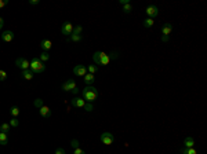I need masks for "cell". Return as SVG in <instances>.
Listing matches in <instances>:
<instances>
[{"mask_svg":"<svg viewBox=\"0 0 207 154\" xmlns=\"http://www.w3.org/2000/svg\"><path fill=\"white\" fill-rule=\"evenodd\" d=\"M70 103H72V106H73V107H84L86 101L83 99V98H79V96H76V98H73V99L70 101Z\"/></svg>","mask_w":207,"mask_h":154,"instance_id":"30bf717a","label":"cell"},{"mask_svg":"<svg viewBox=\"0 0 207 154\" xmlns=\"http://www.w3.org/2000/svg\"><path fill=\"white\" fill-rule=\"evenodd\" d=\"M98 95H100V94H98V90H97L95 87H93V85H87L84 90L82 91V96H83V99L87 101L89 103L97 101Z\"/></svg>","mask_w":207,"mask_h":154,"instance_id":"6da1fadb","label":"cell"},{"mask_svg":"<svg viewBox=\"0 0 207 154\" xmlns=\"http://www.w3.org/2000/svg\"><path fill=\"white\" fill-rule=\"evenodd\" d=\"M39 113H40V116L44 117V118H48V117L51 116V110H50V107L46 106V105H43V106L39 109Z\"/></svg>","mask_w":207,"mask_h":154,"instance_id":"8fae6325","label":"cell"},{"mask_svg":"<svg viewBox=\"0 0 207 154\" xmlns=\"http://www.w3.org/2000/svg\"><path fill=\"white\" fill-rule=\"evenodd\" d=\"M15 65L18 69L21 70H28L29 69V65H31V61H28L26 58H18L15 61Z\"/></svg>","mask_w":207,"mask_h":154,"instance_id":"277c9868","label":"cell"},{"mask_svg":"<svg viewBox=\"0 0 207 154\" xmlns=\"http://www.w3.org/2000/svg\"><path fill=\"white\" fill-rule=\"evenodd\" d=\"M22 77H24V79L25 80H32L33 79V73L32 72H31V70L28 69V70H22Z\"/></svg>","mask_w":207,"mask_h":154,"instance_id":"ac0fdd59","label":"cell"},{"mask_svg":"<svg viewBox=\"0 0 207 154\" xmlns=\"http://www.w3.org/2000/svg\"><path fill=\"white\" fill-rule=\"evenodd\" d=\"M69 40H70V41L77 43V41L82 40V36H80V35H73V33H72V35H70V37H69Z\"/></svg>","mask_w":207,"mask_h":154,"instance_id":"cb8c5ba5","label":"cell"},{"mask_svg":"<svg viewBox=\"0 0 207 154\" xmlns=\"http://www.w3.org/2000/svg\"><path fill=\"white\" fill-rule=\"evenodd\" d=\"M181 153L182 154H197V151H196L195 147H191V149H182L181 150Z\"/></svg>","mask_w":207,"mask_h":154,"instance_id":"44dd1931","label":"cell"},{"mask_svg":"<svg viewBox=\"0 0 207 154\" xmlns=\"http://www.w3.org/2000/svg\"><path fill=\"white\" fill-rule=\"evenodd\" d=\"M83 80H84V83H86L87 85H91L93 83H94L95 77H94V75H91V73H87V75L83 77Z\"/></svg>","mask_w":207,"mask_h":154,"instance_id":"2e32d148","label":"cell"},{"mask_svg":"<svg viewBox=\"0 0 207 154\" xmlns=\"http://www.w3.org/2000/svg\"><path fill=\"white\" fill-rule=\"evenodd\" d=\"M82 30H83V28L82 26H75L73 28V35H80Z\"/></svg>","mask_w":207,"mask_h":154,"instance_id":"d6a6232c","label":"cell"},{"mask_svg":"<svg viewBox=\"0 0 207 154\" xmlns=\"http://www.w3.org/2000/svg\"><path fill=\"white\" fill-rule=\"evenodd\" d=\"M73 25L70 22H64V25L61 26V33L65 35V36H70L73 33Z\"/></svg>","mask_w":207,"mask_h":154,"instance_id":"5b68a950","label":"cell"},{"mask_svg":"<svg viewBox=\"0 0 207 154\" xmlns=\"http://www.w3.org/2000/svg\"><path fill=\"white\" fill-rule=\"evenodd\" d=\"M83 109H84L86 112H93V109H94V107H93V105H91V103H86Z\"/></svg>","mask_w":207,"mask_h":154,"instance_id":"1f68e13d","label":"cell"},{"mask_svg":"<svg viewBox=\"0 0 207 154\" xmlns=\"http://www.w3.org/2000/svg\"><path fill=\"white\" fill-rule=\"evenodd\" d=\"M70 146L73 147V149H79V146H80V142L77 140V139H72L70 140Z\"/></svg>","mask_w":207,"mask_h":154,"instance_id":"83f0119b","label":"cell"},{"mask_svg":"<svg viewBox=\"0 0 207 154\" xmlns=\"http://www.w3.org/2000/svg\"><path fill=\"white\" fill-rule=\"evenodd\" d=\"M29 70L32 72L33 75H35V73H36V75H40V73H43V72L46 70V66H44L43 62L39 61V58H33L32 61H31V65H29Z\"/></svg>","mask_w":207,"mask_h":154,"instance_id":"7a4b0ae2","label":"cell"},{"mask_svg":"<svg viewBox=\"0 0 207 154\" xmlns=\"http://www.w3.org/2000/svg\"><path fill=\"white\" fill-rule=\"evenodd\" d=\"M119 3H120V4H128V3H130V1H128V0H119Z\"/></svg>","mask_w":207,"mask_h":154,"instance_id":"74e56055","label":"cell"},{"mask_svg":"<svg viewBox=\"0 0 207 154\" xmlns=\"http://www.w3.org/2000/svg\"><path fill=\"white\" fill-rule=\"evenodd\" d=\"M29 4L31 6H37L39 4V0H29Z\"/></svg>","mask_w":207,"mask_h":154,"instance_id":"d590c367","label":"cell"},{"mask_svg":"<svg viewBox=\"0 0 207 154\" xmlns=\"http://www.w3.org/2000/svg\"><path fill=\"white\" fill-rule=\"evenodd\" d=\"M87 70H89V73H91V75H94L97 72V66L95 65H89V68H87Z\"/></svg>","mask_w":207,"mask_h":154,"instance_id":"f546056e","label":"cell"},{"mask_svg":"<svg viewBox=\"0 0 207 154\" xmlns=\"http://www.w3.org/2000/svg\"><path fill=\"white\" fill-rule=\"evenodd\" d=\"M77 88V84H76V81H75L73 79H69V80H66L64 84H62V90L64 91H66V92H72L73 90H76Z\"/></svg>","mask_w":207,"mask_h":154,"instance_id":"3957f363","label":"cell"},{"mask_svg":"<svg viewBox=\"0 0 207 154\" xmlns=\"http://www.w3.org/2000/svg\"><path fill=\"white\" fill-rule=\"evenodd\" d=\"M33 105H35V107H37V109H40V107L44 105L43 103V99H36V101L33 102Z\"/></svg>","mask_w":207,"mask_h":154,"instance_id":"f1b7e54d","label":"cell"},{"mask_svg":"<svg viewBox=\"0 0 207 154\" xmlns=\"http://www.w3.org/2000/svg\"><path fill=\"white\" fill-rule=\"evenodd\" d=\"M111 62V57L108 55V54L102 52L101 51V58H100V65H108Z\"/></svg>","mask_w":207,"mask_h":154,"instance_id":"5bb4252c","label":"cell"},{"mask_svg":"<svg viewBox=\"0 0 207 154\" xmlns=\"http://www.w3.org/2000/svg\"><path fill=\"white\" fill-rule=\"evenodd\" d=\"M3 25H4V21H3V18H1V17H0V29H1V28H3Z\"/></svg>","mask_w":207,"mask_h":154,"instance_id":"ab89813d","label":"cell"},{"mask_svg":"<svg viewBox=\"0 0 207 154\" xmlns=\"http://www.w3.org/2000/svg\"><path fill=\"white\" fill-rule=\"evenodd\" d=\"M7 3H8L7 0H0V8H3V7H4Z\"/></svg>","mask_w":207,"mask_h":154,"instance_id":"8d00e7d4","label":"cell"},{"mask_svg":"<svg viewBox=\"0 0 207 154\" xmlns=\"http://www.w3.org/2000/svg\"><path fill=\"white\" fill-rule=\"evenodd\" d=\"M10 113H11V116H14V117H17L18 114H20V109L17 106H14V107H11L10 109Z\"/></svg>","mask_w":207,"mask_h":154,"instance_id":"4316f807","label":"cell"},{"mask_svg":"<svg viewBox=\"0 0 207 154\" xmlns=\"http://www.w3.org/2000/svg\"><path fill=\"white\" fill-rule=\"evenodd\" d=\"M8 124H10V127L17 128L18 125H20V121H18V118H17V117H14V118H13V120H11V121L8 122Z\"/></svg>","mask_w":207,"mask_h":154,"instance_id":"d4e9b609","label":"cell"},{"mask_svg":"<svg viewBox=\"0 0 207 154\" xmlns=\"http://www.w3.org/2000/svg\"><path fill=\"white\" fill-rule=\"evenodd\" d=\"M155 23V19L153 18H146L145 21H144V28H152Z\"/></svg>","mask_w":207,"mask_h":154,"instance_id":"ffe728a7","label":"cell"},{"mask_svg":"<svg viewBox=\"0 0 207 154\" xmlns=\"http://www.w3.org/2000/svg\"><path fill=\"white\" fill-rule=\"evenodd\" d=\"M40 47H42L43 51H48L50 48L53 47V43H51V40L46 39V40H42V43H40Z\"/></svg>","mask_w":207,"mask_h":154,"instance_id":"4fadbf2b","label":"cell"},{"mask_svg":"<svg viewBox=\"0 0 207 154\" xmlns=\"http://www.w3.org/2000/svg\"><path fill=\"white\" fill-rule=\"evenodd\" d=\"M0 129H1V132H10V129H11V127H10V124L8 122H4V124H1V127H0Z\"/></svg>","mask_w":207,"mask_h":154,"instance_id":"7402d4cb","label":"cell"},{"mask_svg":"<svg viewBox=\"0 0 207 154\" xmlns=\"http://www.w3.org/2000/svg\"><path fill=\"white\" fill-rule=\"evenodd\" d=\"M162 41L167 43V41H169V36H162Z\"/></svg>","mask_w":207,"mask_h":154,"instance_id":"f35d334b","label":"cell"},{"mask_svg":"<svg viewBox=\"0 0 207 154\" xmlns=\"http://www.w3.org/2000/svg\"><path fill=\"white\" fill-rule=\"evenodd\" d=\"M123 11H124L126 14H130V12L133 11V6L130 4V3H128V4H124V7H123Z\"/></svg>","mask_w":207,"mask_h":154,"instance_id":"484cf974","label":"cell"},{"mask_svg":"<svg viewBox=\"0 0 207 154\" xmlns=\"http://www.w3.org/2000/svg\"><path fill=\"white\" fill-rule=\"evenodd\" d=\"M73 75L83 76V77H84V76L87 75V66H84V65H76L73 68Z\"/></svg>","mask_w":207,"mask_h":154,"instance_id":"52a82bcc","label":"cell"},{"mask_svg":"<svg viewBox=\"0 0 207 154\" xmlns=\"http://www.w3.org/2000/svg\"><path fill=\"white\" fill-rule=\"evenodd\" d=\"M100 58H101V51L94 52V55H93V61H94L97 65H100Z\"/></svg>","mask_w":207,"mask_h":154,"instance_id":"603a6c76","label":"cell"},{"mask_svg":"<svg viewBox=\"0 0 207 154\" xmlns=\"http://www.w3.org/2000/svg\"><path fill=\"white\" fill-rule=\"evenodd\" d=\"M171 30H173V23H170V22H166L164 25L162 26V33H163V36H169L171 33Z\"/></svg>","mask_w":207,"mask_h":154,"instance_id":"7c38bea8","label":"cell"},{"mask_svg":"<svg viewBox=\"0 0 207 154\" xmlns=\"http://www.w3.org/2000/svg\"><path fill=\"white\" fill-rule=\"evenodd\" d=\"M101 142L106 146H109V144L113 143V135L111 132H104L101 135Z\"/></svg>","mask_w":207,"mask_h":154,"instance_id":"ba28073f","label":"cell"},{"mask_svg":"<svg viewBox=\"0 0 207 154\" xmlns=\"http://www.w3.org/2000/svg\"><path fill=\"white\" fill-rule=\"evenodd\" d=\"M55 154H66V151H65L62 147H59V149L55 150Z\"/></svg>","mask_w":207,"mask_h":154,"instance_id":"e575fe53","label":"cell"},{"mask_svg":"<svg viewBox=\"0 0 207 154\" xmlns=\"http://www.w3.org/2000/svg\"><path fill=\"white\" fill-rule=\"evenodd\" d=\"M1 40L6 43H11L14 40V33L11 32V30H6V32L1 33Z\"/></svg>","mask_w":207,"mask_h":154,"instance_id":"9c48e42d","label":"cell"},{"mask_svg":"<svg viewBox=\"0 0 207 154\" xmlns=\"http://www.w3.org/2000/svg\"><path fill=\"white\" fill-rule=\"evenodd\" d=\"M7 143H8V135L6 132H0V144L6 146Z\"/></svg>","mask_w":207,"mask_h":154,"instance_id":"e0dca14e","label":"cell"},{"mask_svg":"<svg viewBox=\"0 0 207 154\" xmlns=\"http://www.w3.org/2000/svg\"><path fill=\"white\" fill-rule=\"evenodd\" d=\"M48 59H50V54H48L47 51H43V52L40 54V57H39V61L43 62V64H44L46 61H48Z\"/></svg>","mask_w":207,"mask_h":154,"instance_id":"d6986e66","label":"cell"},{"mask_svg":"<svg viewBox=\"0 0 207 154\" xmlns=\"http://www.w3.org/2000/svg\"><path fill=\"white\" fill-rule=\"evenodd\" d=\"M73 154H86V151L79 147V149H73Z\"/></svg>","mask_w":207,"mask_h":154,"instance_id":"836d02e7","label":"cell"},{"mask_svg":"<svg viewBox=\"0 0 207 154\" xmlns=\"http://www.w3.org/2000/svg\"><path fill=\"white\" fill-rule=\"evenodd\" d=\"M145 12H146V15H148V18H153L155 19V17L159 14V8L156 7V6L153 4H151L146 7V10H145Z\"/></svg>","mask_w":207,"mask_h":154,"instance_id":"8992f818","label":"cell"},{"mask_svg":"<svg viewBox=\"0 0 207 154\" xmlns=\"http://www.w3.org/2000/svg\"><path fill=\"white\" fill-rule=\"evenodd\" d=\"M6 79H7V72L0 69V81H4Z\"/></svg>","mask_w":207,"mask_h":154,"instance_id":"4dcf8cb0","label":"cell"},{"mask_svg":"<svg viewBox=\"0 0 207 154\" xmlns=\"http://www.w3.org/2000/svg\"><path fill=\"white\" fill-rule=\"evenodd\" d=\"M184 146H185V149H191V147H193V146H195V140H193V138H191V136L185 138V140H184Z\"/></svg>","mask_w":207,"mask_h":154,"instance_id":"9a60e30c","label":"cell"}]
</instances>
